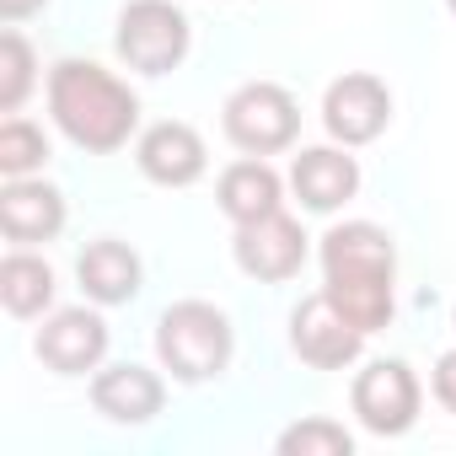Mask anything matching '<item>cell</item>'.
Here are the masks:
<instances>
[{
	"mask_svg": "<svg viewBox=\"0 0 456 456\" xmlns=\"http://www.w3.org/2000/svg\"><path fill=\"white\" fill-rule=\"evenodd\" d=\"M232 258L248 280L258 285H285L306 269L312 258V237L306 225L290 215V209H274L264 220H248V225H232Z\"/></svg>",
	"mask_w": 456,
	"mask_h": 456,
	"instance_id": "obj_7",
	"label": "cell"
},
{
	"mask_svg": "<svg viewBox=\"0 0 456 456\" xmlns=\"http://www.w3.org/2000/svg\"><path fill=\"white\" fill-rule=\"evenodd\" d=\"M290 354L312 370H349L365 354V333L317 290L290 306Z\"/></svg>",
	"mask_w": 456,
	"mask_h": 456,
	"instance_id": "obj_10",
	"label": "cell"
},
{
	"mask_svg": "<svg viewBox=\"0 0 456 456\" xmlns=\"http://www.w3.org/2000/svg\"><path fill=\"white\" fill-rule=\"evenodd\" d=\"M156 360L177 387H204L220 381L237 360V328L215 301H172L156 317Z\"/></svg>",
	"mask_w": 456,
	"mask_h": 456,
	"instance_id": "obj_3",
	"label": "cell"
},
{
	"mask_svg": "<svg viewBox=\"0 0 456 456\" xmlns=\"http://www.w3.org/2000/svg\"><path fill=\"white\" fill-rule=\"evenodd\" d=\"M193 49V22L177 0H129L113 28V54L134 76H172Z\"/></svg>",
	"mask_w": 456,
	"mask_h": 456,
	"instance_id": "obj_5",
	"label": "cell"
},
{
	"mask_svg": "<svg viewBox=\"0 0 456 456\" xmlns=\"http://www.w3.org/2000/svg\"><path fill=\"white\" fill-rule=\"evenodd\" d=\"M49 156H54V145H49L44 124L6 113V124H0V177H38L49 167Z\"/></svg>",
	"mask_w": 456,
	"mask_h": 456,
	"instance_id": "obj_18",
	"label": "cell"
},
{
	"mask_svg": "<svg viewBox=\"0 0 456 456\" xmlns=\"http://www.w3.org/2000/svg\"><path fill=\"white\" fill-rule=\"evenodd\" d=\"M445 12H451V17H456V0H445Z\"/></svg>",
	"mask_w": 456,
	"mask_h": 456,
	"instance_id": "obj_23",
	"label": "cell"
},
{
	"mask_svg": "<svg viewBox=\"0 0 456 456\" xmlns=\"http://www.w3.org/2000/svg\"><path fill=\"white\" fill-rule=\"evenodd\" d=\"M285 188H290V177H280L269 167V156H237L215 177V204L232 225H248V220H264V215L285 209Z\"/></svg>",
	"mask_w": 456,
	"mask_h": 456,
	"instance_id": "obj_16",
	"label": "cell"
},
{
	"mask_svg": "<svg viewBox=\"0 0 456 456\" xmlns=\"http://www.w3.org/2000/svg\"><path fill=\"white\" fill-rule=\"evenodd\" d=\"M274 451L280 456H349L354 451V435L338 419H328V413H306L290 429H280Z\"/></svg>",
	"mask_w": 456,
	"mask_h": 456,
	"instance_id": "obj_20",
	"label": "cell"
},
{
	"mask_svg": "<svg viewBox=\"0 0 456 456\" xmlns=\"http://www.w3.org/2000/svg\"><path fill=\"white\" fill-rule=\"evenodd\" d=\"M70 204L54 183L44 177H6L0 188V237L12 248H44L65 232Z\"/></svg>",
	"mask_w": 456,
	"mask_h": 456,
	"instance_id": "obj_13",
	"label": "cell"
},
{
	"mask_svg": "<svg viewBox=\"0 0 456 456\" xmlns=\"http://www.w3.org/2000/svg\"><path fill=\"white\" fill-rule=\"evenodd\" d=\"M54 296H60V274L44 253L33 248H12L0 258V306L17 322H44L54 312Z\"/></svg>",
	"mask_w": 456,
	"mask_h": 456,
	"instance_id": "obj_17",
	"label": "cell"
},
{
	"mask_svg": "<svg viewBox=\"0 0 456 456\" xmlns=\"http://www.w3.org/2000/svg\"><path fill=\"white\" fill-rule=\"evenodd\" d=\"M44 6H49V0H0V22H6V28H17V22L38 17Z\"/></svg>",
	"mask_w": 456,
	"mask_h": 456,
	"instance_id": "obj_22",
	"label": "cell"
},
{
	"mask_svg": "<svg viewBox=\"0 0 456 456\" xmlns=\"http://www.w3.org/2000/svg\"><path fill=\"white\" fill-rule=\"evenodd\" d=\"M108 344H113V333H108V317H102L97 301L92 306H54L44 317V328L33 333V354L54 376H92V370H102L108 365Z\"/></svg>",
	"mask_w": 456,
	"mask_h": 456,
	"instance_id": "obj_8",
	"label": "cell"
},
{
	"mask_svg": "<svg viewBox=\"0 0 456 456\" xmlns=\"http://www.w3.org/2000/svg\"><path fill=\"white\" fill-rule=\"evenodd\" d=\"M322 296L370 338L397 317V242L376 220H338L317 237Z\"/></svg>",
	"mask_w": 456,
	"mask_h": 456,
	"instance_id": "obj_1",
	"label": "cell"
},
{
	"mask_svg": "<svg viewBox=\"0 0 456 456\" xmlns=\"http://www.w3.org/2000/svg\"><path fill=\"white\" fill-rule=\"evenodd\" d=\"M134 167L156 188H193L209 172V145L193 124L161 118V124H145L134 134Z\"/></svg>",
	"mask_w": 456,
	"mask_h": 456,
	"instance_id": "obj_11",
	"label": "cell"
},
{
	"mask_svg": "<svg viewBox=\"0 0 456 456\" xmlns=\"http://www.w3.org/2000/svg\"><path fill=\"white\" fill-rule=\"evenodd\" d=\"M38 92V49L6 28L0 33V113H22V102Z\"/></svg>",
	"mask_w": 456,
	"mask_h": 456,
	"instance_id": "obj_19",
	"label": "cell"
},
{
	"mask_svg": "<svg viewBox=\"0 0 456 456\" xmlns=\"http://www.w3.org/2000/svg\"><path fill=\"white\" fill-rule=\"evenodd\" d=\"M290 193L306 215H338L360 193V156H349V145L338 140L301 145L290 156Z\"/></svg>",
	"mask_w": 456,
	"mask_h": 456,
	"instance_id": "obj_12",
	"label": "cell"
},
{
	"mask_svg": "<svg viewBox=\"0 0 456 456\" xmlns=\"http://www.w3.org/2000/svg\"><path fill=\"white\" fill-rule=\"evenodd\" d=\"M429 397L456 419V349H445V354L435 360V370H429Z\"/></svg>",
	"mask_w": 456,
	"mask_h": 456,
	"instance_id": "obj_21",
	"label": "cell"
},
{
	"mask_svg": "<svg viewBox=\"0 0 456 456\" xmlns=\"http://www.w3.org/2000/svg\"><path fill=\"white\" fill-rule=\"evenodd\" d=\"M451 328H456V306H451Z\"/></svg>",
	"mask_w": 456,
	"mask_h": 456,
	"instance_id": "obj_24",
	"label": "cell"
},
{
	"mask_svg": "<svg viewBox=\"0 0 456 456\" xmlns=\"http://www.w3.org/2000/svg\"><path fill=\"white\" fill-rule=\"evenodd\" d=\"M76 280H81V296L97 301V306L108 312V306H129V301L145 290V264H140V253H134L129 242L97 237V242L81 248Z\"/></svg>",
	"mask_w": 456,
	"mask_h": 456,
	"instance_id": "obj_15",
	"label": "cell"
},
{
	"mask_svg": "<svg viewBox=\"0 0 456 456\" xmlns=\"http://www.w3.org/2000/svg\"><path fill=\"white\" fill-rule=\"evenodd\" d=\"M220 134L242 156H280L301 140V102L280 81H242L220 102Z\"/></svg>",
	"mask_w": 456,
	"mask_h": 456,
	"instance_id": "obj_4",
	"label": "cell"
},
{
	"mask_svg": "<svg viewBox=\"0 0 456 456\" xmlns=\"http://www.w3.org/2000/svg\"><path fill=\"white\" fill-rule=\"evenodd\" d=\"M349 413L360 419V429L397 440L419 424L424 413V387L413 376L408 360H365L349 381Z\"/></svg>",
	"mask_w": 456,
	"mask_h": 456,
	"instance_id": "obj_6",
	"label": "cell"
},
{
	"mask_svg": "<svg viewBox=\"0 0 456 456\" xmlns=\"http://www.w3.org/2000/svg\"><path fill=\"white\" fill-rule=\"evenodd\" d=\"M392 124V86L370 70H344L338 81H328L322 92V129L328 140L360 151L370 140H381Z\"/></svg>",
	"mask_w": 456,
	"mask_h": 456,
	"instance_id": "obj_9",
	"label": "cell"
},
{
	"mask_svg": "<svg viewBox=\"0 0 456 456\" xmlns=\"http://www.w3.org/2000/svg\"><path fill=\"white\" fill-rule=\"evenodd\" d=\"M86 392H92V408L108 424H124V429H140V424H151L167 408V381L151 365H134V360H118V365L92 370V387Z\"/></svg>",
	"mask_w": 456,
	"mask_h": 456,
	"instance_id": "obj_14",
	"label": "cell"
},
{
	"mask_svg": "<svg viewBox=\"0 0 456 456\" xmlns=\"http://www.w3.org/2000/svg\"><path fill=\"white\" fill-rule=\"evenodd\" d=\"M44 97H49L54 129L86 156H113L140 134V92L97 60H81V54L54 60Z\"/></svg>",
	"mask_w": 456,
	"mask_h": 456,
	"instance_id": "obj_2",
	"label": "cell"
}]
</instances>
